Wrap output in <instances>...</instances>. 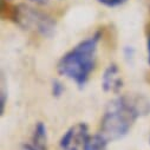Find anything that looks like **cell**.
I'll return each mask as SVG.
<instances>
[{"mask_svg":"<svg viewBox=\"0 0 150 150\" xmlns=\"http://www.w3.org/2000/svg\"><path fill=\"white\" fill-rule=\"evenodd\" d=\"M62 91H63V86H62V84L58 83V82H54V83H53V93H56V95H60Z\"/></svg>","mask_w":150,"mask_h":150,"instance_id":"9","label":"cell"},{"mask_svg":"<svg viewBox=\"0 0 150 150\" xmlns=\"http://www.w3.org/2000/svg\"><path fill=\"white\" fill-rule=\"evenodd\" d=\"M99 33L82 40L58 62V72L78 86H84L96 65Z\"/></svg>","mask_w":150,"mask_h":150,"instance_id":"1","label":"cell"},{"mask_svg":"<svg viewBox=\"0 0 150 150\" xmlns=\"http://www.w3.org/2000/svg\"><path fill=\"white\" fill-rule=\"evenodd\" d=\"M146 56H148V63L150 65V33L148 35V42H146Z\"/></svg>","mask_w":150,"mask_h":150,"instance_id":"10","label":"cell"},{"mask_svg":"<svg viewBox=\"0 0 150 150\" xmlns=\"http://www.w3.org/2000/svg\"><path fill=\"white\" fill-rule=\"evenodd\" d=\"M97 1L106 7H117L125 4L128 0H97Z\"/></svg>","mask_w":150,"mask_h":150,"instance_id":"7","label":"cell"},{"mask_svg":"<svg viewBox=\"0 0 150 150\" xmlns=\"http://www.w3.org/2000/svg\"><path fill=\"white\" fill-rule=\"evenodd\" d=\"M4 79H3V86H1V114H4L5 110V105H6V97H7V92L5 91V86H4Z\"/></svg>","mask_w":150,"mask_h":150,"instance_id":"8","label":"cell"},{"mask_svg":"<svg viewBox=\"0 0 150 150\" xmlns=\"http://www.w3.org/2000/svg\"><path fill=\"white\" fill-rule=\"evenodd\" d=\"M89 135V128L85 123H77L70 127L59 141L62 150H84Z\"/></svg>","mask_w":150,"mask_h":150,"instance_id":"3","label":"cell"},{"mask_svg":"<svg viewBox=\"0 0 150 150\" xmlns=\"http://www.w3.org/2000/svg\"><path fill=\"white\" fill-rule=\"evenodd\" d=\"M138 103L130 97L123 96L112 100L102 117L100 134L110 142L127 136L139 117Z\"/></svg>","mask_w":150,"mask_h":150,"instance_id":"2","label":"cell"},{"mask_svg":"<svg viewBox=\"0 0 150 150\" xmlns=\"http://www.w3.org/2000/svg\"><path fill=\"white\" fill-rule=\"evenodd\" d=\"M21 150H39L38 148H35L33 144H24Z\"/></svg>","mask_w":150,"mask_h":150,"instance_id":"11","label":"cell"},{"mask_svg":"<svg viewBox=\"0 0 150 150\" xmlns=\"http://www.w3.org/2000/svg\"><path fill=\"white\" fill-rule=\"evenodd\" d=\"M109 141L99 132L97 135H92L88 138L84 150H106Z\"/></svg>","mask_w":150,"mask_h":150,"instance_id":"6","label":"cell"},{"mask_svg":"<svg viewBox=\"0 0 150 150\" xmlns=\"http://www.w3.org/2000/svg\"><path fill=\"white\" fill-rule=\"evenodd\" d=\"M31 1H35V3H44L45 0H31Z\"/></svg>","mask_w":150,"mask_h":150,"instance_id":"12","label":"cell"},{"mask_svg":"<svg viewBox=\"0 0 150 150\" xmlns=\"http://www.w3.org/2000/svg\"><path fill=\"white\" fill-rule=\"evenodd\" d=\"M102 86L104 91L111 92V93H117L122 86H123V78L121 70L116 64L109 65L103 73L102 77Z\"/></svg>","mask_w":150,"mask_h":150,"instance_id":"4","label":"cell"},{"mask_svg":"<svg viewBox=\"0 0 150 150\" xmlns=\"http://www.w3.org/2000/svg\"><path fill=\"white\" fill-rule=\"evenodd\" d=\"M32 144L38 148L39 150H46V144H47V132H46V127L44 123L39 122L35 125L33 136H32Z\"/></svg>","mask_w":150,"mask_h":150,"instance_id":"5","label":"cell"}]
</instances>
